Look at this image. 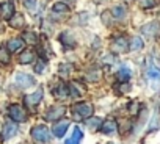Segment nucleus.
<instances>
[{
    "label": "nucleus",
    "instance_id": "nucleus-6",
    "mask_svg": "<svg viewBox=\"0 0 160 144\" xmlns=\"http://www.w3.org/2000/svg\"><path fill=\"white\" fill-rule=\"evenodd\" d=\"M69 119H61V121H57L55 124H53V127H52V132H53V135L57 136V138H63L64 135H66V132H68V127H69Z\"/></svg>",
    "mask_w": 160,
    "mask_h": 144
},
{
    "label": "nucleus",
    "instance_id": "nucleus-5",
    "mask_svg": "<svg viewBox=\"0 0 160 144\" xmlns=\"http://www.w3.org/2000/svg\"><path fill=\"white\" fill-rule=\"evenodd\" d=\"M35 79L32 77V75H28V74H18L16 75V85L19 86V88H22V89H28V88H32V86H35Z\"/></svg>",
    "mask_w": 160,
    "mask_h": 144
},
{
    "label": "nucleus",
    "instance_id": "nucleus-23",
    "mask_svg": "<svg viewBox=\"0 0 160 144\" xmlns=\"http://www.w3.org/2000/svg\"><path fill=\"white\" fill-rule=\"evenodd\" d=\"M130 50H141L143 49V39L138 38V36H133L130 39V46H129Z\"/></svg>",
    "mask_w": 160,
    "mask_h": 144
},
{
    "label": "nucleus",
    "instance_id": "nucleus-31",
    "mask_svg": "<svg viewBox=\"0 0 160 144\" xmlns=\"http://www.w3.org/2000/svg\"><path fill=\"white\" fill-rule=\"evenodd\" d=\"M35 70L38 72V74H42V72H44V63H42V61H39V63L36 64V67H35Z\"/></svg>",
    "mask_w": 160,
    "mask_h": 144
},
{
    "label": "nucleus",
    "instance_id": "nucleus-18",
    "mask_svg": "<svg viewBox=\"0 0 160 144\" xmlns=\"http://www.w3.org/2000/svg\"><path fill=\"white\" fill-rule=\"evenodd\" d=\"M60 41H61L66 47H74V46H75V39L72 38L71 31H64V33L60 36Z\"/></svg>",
    "mask_w": 160,
    "mask_h": 144
},
{
    "label": "nucleus",
    "instance_id": "nucleus-13",
    "mask_svg": "<svg viewBox=\"0 0 160 144\" xmlns=\"http://www.w3.org/2000/svg\"><path fill=\"white\" fill-rule=\"evenodd\" d=\"M10 25H11L13 28H24V27H25V19H24V16L19 14V13H14V14L11 16V19H10Z\"/></svg>",
    "mask_w": 160,
    "mask_h": 144
},
{
    "label": "nucleus",
    "instance_id": "nucleus-14",
    "mask_svg": "<svg viewBox=\"0 0 160 144\" xmlns=\"http://www.w3.org/2000/svg\"><path fill=\"white\" fill-rule=\"evenodd\" d=\"M7 47H8V50L11 53H16L18 50H21L24 47V39L22 38H13V39L8 41V46Z\"/></svg>",
    "mask_w": 160,
    "mask_h": 144
},
{
    "label": "nucleus",
    "instance_id": "nucleus-33",
    "mask_svg": "<svg viewBox=\"0 0 160 144\" xmlns=\"http://www.w3.org/2000/svg\"><path fill=\"white\" fill-rule=\"evenodd\" d=\"M127 2H130V0H127Z\"/></svg>",
    "mask_w": 160,
    "mask_h": 144
},
{
    "label": "nucleus",
    "instance_id": "nucleus-3",
    "mask_svg": "<svg viewBox=\"0 0 160 144\" xmlns=\"http://www.w3.org/2000/svg\"><path fill=\"white\" fill-rule=\"evenodd\" d=\"M10 118L14 122H24V121H27V113L21 105L13 103V105H10Z\"/></svg>",
    "mask_w": 160,
    "mask_h": 144
},
{
    "label": "nucleus",
    "instance_id": "nucleus-19",
    "mask_svg": "<svg viewBox=\"0 0 160 144\" xmlns=\"http://www.w3.org/2000/svg\"><path fill=\"white\" fill-rule=\"evenodd\" d=\"M10 53H11V52L8 50L7 46H2V47H0V63H2V64H10V61H11Z\"/></svg>",
    "mask_w": 160,
    "mask_h": 144
},
{
    "label": "nucleus",
    "instance_id": "nucleus-12",
    "mask_svg": "<svg viewBox=\"0 0 160 144\" xmlns=\"http://www.w3.org/2000/svg\"><path fill=\"white\" fill-rule=\"evenodd\" d=\"M16 133H18V127H16L14 121H8V122L3 125V130H2V139L7 141V139L16 136Z\"/></svg>",
    "mask_w": 160,
    "mask_h": 144
},
{
    "label": "nucleus",
    "instance_id": "nucleus-30",
    "mask_svg": "<svg viewBox=\"0 0 160 144\" xmlns=\"http://www.w3.org/2000/svg\"><path fill=\"white\" fill-rule=\"evenodd\" d=\"M22 3L27 7V10H33L35 3H36V0H22Z\"/></svg>",
    "mask_w": 160,
    "mask_h": 144
},
{
    "label": "nucleus",
    "instance_id": "nucleus-32",
    "mask_svg": "<svg viewBox=\"0 0 160 144\" xmlns=\"http://www.w3.org/2000/svg\"><path fill=\"white\" fill-rule=\"evenodd\" d=\"M102 2H105V0H94V3H102Z\"/></svg>",
    "mask_w": 160,
    "mask_h": 144
},
{
    "label": "nucleus",
    "instance_id": "nucleus-16",
    "mask_svg": "<svg viewBox=\"0 0 160 144\" xmlns=\"http://www.w3.org/2000/svg\"><path fill=\"white\" fill-rule=\"evenodd\" d=\"M82 138H83V133H82V130H80L78 127H75V128H74V133H72V136H71V138H68V139L64 141V144H80Z\"/></svg>",
    "mask_w": 160,
    "mask_h": 144
},
{
    "label": "nucleus",
    "instance_id": "nucleus-15",
    "mask_svg": "<svg viewBox=\"0 0 160 144\" xmlns=\"http://www.w3.org/2000/svg\"><path fill=\"white\" fill-rule=\"evenodd\" d=\"M148 77L151 79V82L160 83V67H157L155 64H151L148 67Z\"/></svg>",
    "mask_w": 160,
    "mask_h": 144
},
{
    "label": "nucleus",
    "instance_id": "nucleus-24",
    "mask_svg": "<svg viewBox=\"0 0 160 144\" xmlns=\"http://www.w3.org/2000/svg\"><path fill=\"white\" fill-rule=\"evenodd\" d=\"M87 125H88V128H90L91 132H96V130L101 127V119H99V118H90V119L87 121Z\"/></svg>",
    "mask_w": 160,
    "mask_h": 144
},
{
    "label": "nucleus",
    "instance_id": "nucleus-10",
    "mask_svg": "<svg viewBox=\"0 0 160 144\" xmlns=\"http://www.w3.org/2000/svg\"><path fill=\"white\" fill-rule=\"evenodd\" d=\"M112 50H113L115 53H124L126 50H129V42H127V39H126L124 36H119V38L113 39V42H112Z\"/></svg>",
    "mask_w": 160,
    "mask_h": 144
},
{
    "label": "nucleus",
    "instance_id": "nucleus-9",
    "mask_svg": "<svg viewBox=\"0 0 160 144\" xmlns=\"http://www.w3.org/2000/svg\"><path fill=\"white\" fill-rule=\"evenodd\" d=\"M99 130L104 133V135H113L118 132V122L115 119H105L104 122H101V127Z\"/></svg>",
    "mask_w": 160,
    "mask_h": 144
},
{
    "label": "nucleus",
    "instance_id": "nucleus-11",
    "mask_svg": "<svg viewBox=\"0 0 160 144\" xmlns=\"http://www.w3.org/2000/svg\"><path fill=\"white\" fill-rule=\"evenodd\" d=\"M64 113H66V108H64V107H52V108L46 113V119L55 122V121L61 119Z\"/></svg>",
    "mask_w": 160,
    "mask_h": 144
},
{
    "label": "nucleus",
    "instance_id": "nucleus-8",
    "mask_svg": "<svg viewBox=\"0 0 160 144\" xmlns=\"http://www.w3.org/2000/svg\"><path fill=\"white\" fill-rule=\"evenodd\" d=\"M141 33L148 38H155L160 35V24L158 22H151L141 27Z\"/></svg>",
    "mask_w": 160,
    "mask_h": 144
},
{
    "label": "nucleus",
    "instance_id": "nucleus-7",
    "mask_svg": "<svg viewBox=\"0 0 160 144\" xmlns=\"http://www.w3.org/2000/svg\"><path fill=\"white\" fill-rule=\"evenodd\" d=\"M13 14H14V2L13 0H3L0 3V16L3 19H11Z\"/></svg>",
    "mask_w": 160,
    "mask_h": 144
},
{
    "label": "nucleus",
    "instance_id": "nucleus-20",
    "mask_svg": "<svg viewBox=\"0 0 160 144\" xmlns=\"http://www.w3.org/2000/svg\"><path fill=\"white\" fill-rule=\"evenodd\" d=\"M35 60V52L33 50H25L21 56H19V63H22V64H28V63H32Z\"/></svg>",
    "mask_w": 160,
    "mask_h": 144
},
{
    "label": "nucleus",
    "instance_id": "nucleus-28",
    "mask_svg": "<svg viewBox=\"0 0 160 144\" xmlns=\"http://www.w3.org/2000/svg\"><path fill=\"white\" fill-rule=\"evenodd\" d=\"M140 5L143 8H154L155 7V2H154V0H140Z\"/></svg>",
    "mask_w": 160,
    "mask_h": 144
},
{
    "label": "nucleus",
    "instance_id": "nucleus-22",
    "mask_svg": "<svg viewBox=\"0 0 160 144\" xmlns=\"http://www.w3.org/2000/svg\"><path fill=\"white\" fill-rule=\"evenodd\" d=\"M83 93H85V89L80 86L77 82L69 86V94H72V96H77V97H78V96H83Z\"/></svg>",
    "mask_w": 160,
    "mask_h": 144
},
{
    "label": "nucleus",
    "instance_id": "nucleus-4",
    "mask_svg": "<svg viewBox=\"0 0 160 144\" xmlns=\"http://www.w3.org/2000/svg\"><path fill=\"white\" fill-rule=\"evenodd\" d=\"M42 100V89L39 88L38 91H35L33 94H27L24 97V102H25V107H28L32 111H35V107Z\"/></svg>",
    "mask_w": 160,
    "mask_h": 144
},
{
    "label": "nucleus",
    "instance_id": "nucleus-25",
    "mask_svg": "<svg viewBox=\"0 0 160 144\" xmlns=\"http://www.w3.org/2000/svg\"><path fill=\"white\" fill-rule=\"evenodd\" d=\"M68 11H69L68 5H66V3H61V2L55 3L53 8H52V13H68Z\"/></svg>",
    "mask_w": 160,
    "mask_h": 144
},
{
    "label": "nucleus",
    "instance_id": "nucleus-27",
    "mask_svg": "<svg viewBox=\"0 0 160 144\" xmlns=\"http://www.w3.org/2000/svg\"><path fill=\"white\" fill-rule=\"evenodd\" d=\"M71 72V64H61L60 66V75H63V77H68V74Z\"/></svg>",
    "mask_w": 160,
    "mask_h": 144
},
{
    "label": "nucleus",
    "instance_id": "nucleus-2",
    "mask_svg": "<svg viewBox=\"0 0 160 144\" xmlns=\"http://www.w3.org/2000/svg\"><path fill=\"white\" fill-rule=\"evenodd\" d=\"M94 108L91 103L88 102H80V103H75L74 105V113L80 118V119H88L91 114H93Z\"/></svg>",
    "mask_w": 160,
    "mask_h": 144
},
{
    "label": "nucleus",
    "instance_id": "nucleus-29",
    "mask_svg": "<svg viewBox=\"0 0 160 144\" xmlns=\"http://www.w3.org/2000/svg\"><path fill=\"white\" fill-rule=\"evenodd\" d=\"M24 38H25V41H28L30 44H35V42H36V36H35L33 33H30V31H28V33H25V35H24Z\"/></svg>",
    "mask_w": 160,
    "mask_h": 144
},
{
    "label": "nucleus",
    "instance_id": "nucleus-26",
    "mask_svg": "<svg viewBox=\"0 0 160 144\" xmlns=\"http://www.w3.org/2000/svg\"><path fill=\"white\" fill-rule=\"evenodd\" d=\"M112 14H113L115 17H118V19H122V17H124V14H126V11H124V8H122V7H115V8H113V11H112Z\"/></svg>",
    "mask_w": 160,
    "mask_h": 144
},
{
    "label": "nucleus",
    "instance_id": "nucleus-17",
    "mask_svg": "<svg viewBox=\"0 0 160 144\" xmlns=\"http://www.w3.org/2000/svg\"><path fill=\"white\" fill-rule=\"evenodd\" d=\"M130 75H132V72H130V69H129L127 66H122V67L118 70V79H119L121 83H127L129 79H130Z\"/></svg>",
    "mask_w": 160,
    "mask_h": 144
},
{
    "label": "nucleus",
    "instance_id": "nucleus-21",
    "mask_svg": "<svg viewBox=\"0 0 160 144\" xmlns=\"http://www.w3.org/2000/svg\"><path fill=\"white\" fill-rule=\"evenodd\" d=\"M53 93H55V96H57L58 99H66V97L69 96V86H68V85H60Z\"/></svg>",
    "mask_w": 160,
    "mask_h": 144
},
{
    "label": "nucleus",
    "instance_id": "nucleus-1",
    "mask_svg": "<svg viewBox=\"0 0 160 144\" xmlns=\"http://www.w3.org/2000/svg\"><path fill=\"white\" fill-rule=\"evenodd\" d=\"M32 138L38 144H47L50 141V130L46 125H35L32 128Z\"/></svg>",
    "mask_w": 160,
    "mask_h": 144
}]
</instances>
